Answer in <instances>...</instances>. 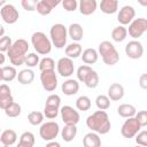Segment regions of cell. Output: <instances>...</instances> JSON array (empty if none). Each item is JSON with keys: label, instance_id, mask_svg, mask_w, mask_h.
I'll use <instances>...</instances> for the list:
<instances>
[{"label": "cell", "instance_id": "obj_44", "mask_svg": "<svg viewBox=\"0 0 147 147\" xmlns=\"http://www.w3.org/2000/svg\"><path fill=\"white\" fill-rule=\"evenodd\" d=\"M134 118L138 121V123L140 124L141 127H145L147 125V111L146 110H140V111L136 113Z\"/></svg>", "mask_w": 147, "mask_h": 147}, {"label": "cell", "instance_id": "obj_11", "mask_svg": "<svg viewBox=\"0 0 147 147\" xmlns=\"http://www.w3.org/2000/svg\"><path fill=\"white\" fill-rule=\"evenodd\" d=\"M40 82L45 91L53 92L57 87V77L55 74V70H48V71H41L40 74Z\"/></svg>", "mask_w": 147, "mask_h": 147}, {"label": "cell", "instance_id": "obj_43", "mask_svg": "<svg viewBox=\"0 0 147 147\" xmlns=\"http://www.w3.org/2000/svg\"><path fill=\"white\" fill-rule=\"evenodd\" d=\"M61 3L63 9L67 11H75L78 7V2L76 0H63Z\"/></svg>", "mask_w": 147, "mask_h": 147}, {"label": "cell", "instance_id": "obj_29", "mask_svg": "<svg viewBox=\"0 0 147 147\" xmlns=\"http://www.w3.org/2000/svg\"><path fill=\"white\" fill-rule=\"evenodd\" d=\"M127 37V31L126 28H124L123 25H118L116 28L113 29L111 31V39L116 42H122L126 39Z\"/></svg>", "mask_w": 147, "mask_h": 147}, {"label": "cell", "instance_id": "obj_37", "mask_svg": "<svg viewBox=\"0 0 147 147\" xmlns=\"http://www.w3.org/2000/svg\"><path fill=\"white\" fill-rule=\"evenodd\" d=\"M95 105L99 108V110H106V109H108L110 107V100H109V98L107 95L100 94L95 99Z\"/></svg>", "mask_w": 147, "mask_h": 147}, {"label": "cell", "instance_id": "obj_19", "mask_svg": "<svg viewBox=\"0 0 147 147\" xmlns=\"http://www.w3.org/2000/svg\"><path fill=\"white\" fill-rule=\"evenodd\" d=\"M61 90H62V92H63L65 95H68V96L75 95V94H77L78 91H79V83H78V80H76V79L69 78V79H67L64 83H62Z\"/></svg>", "mask_w": 147, "mask_h": 147}, {"label": "cell", "instance_id": "obj_55", "mask_svg": "<svg viewBox=\"0 0 147 147\" xmlns=\"http://www.w3.org/2000/svg\"><path fill=\"white\" fill-rule=\"evenodd\" d=\"M0 134H1V127H0Z\"/></svg>", "mask_w": 147, "mask_h": 147}, {"label": "cell", "instance_id": "obj_33", "mask_svg": "<svg viewBox=\"0 0 147 147\" xmlns=\"http://www.w3.org/2000/svg\"><path fill=\"white\" fill-rule=\"evenodd\" d=\"M44 118H45L44 114H42L41 111H38V110H33V111L29 113V115H28V121H29V123H30L31 125H34V126L41 125V124L44 123Z\"/></svg>", "mask_w": 147, "mask_h": 147}, {"label": "cell", "instance_id": "obj_28", "mask_svg": "<svg viewBox=\"0 0 147 147\" xmlns=\"http://www.w3.org/2000/svg\"><path fill=\"white\" fill-rule=\"evenodd\" d=\"M76 136H77V127H76V125H64V127L61 131V137L67 142L72 141Z\"/></svg>", "mask_w": 147, "mask_h": 147}, {"label": "cell", "instance_id": "obj_39", "mask_svg": "<svg viewBox=\"0 0 147 147\" xmlns=\"http://www.w3.org/2000/svg\"><path fill=\"white\" fill-rule=\"evenodd\" d=\"M91 70H92V68H91L90 65H86V64H83V65L78 67L77 72H76V75H77V79H78L79 82H82V83H83V80H84L85 76H86Z\"/></svg>", "mask_w": 147, "mask_h": 147}, {"label": "cell", "instance_id": "obj_49", "mask_svg": "<svg viewBox=\"0 0 147 147\" xmlns=\"http://www.w3.org/2000/svg\"><path fill=\"white\" fill-rule=\"evenodd\" d=\"M5 61H6V56H5V54H3V53H1V52H0V65H1V64H3V63H5Z\"/></svg>", "mask_w": 147, "mask_h": 147}, {"label": "cell", "instance_id": "obj_38", "mask_svg": "<svg viewBox=\"0 0 147 147\" xmlns=\"http://www.w3.org/2000/svg\"><path fill=\"white\" fill-rule=\"evenodd\" d=\"M39 55L37 53H29L26 54L25 56V61H24V64L30 69V68H33V67H37V64H39Z\"/></svg>", "mask_w": 147, "mask_h": 147}, {"label": "cell", "instance_id": "obj_25", "mask_svg": "<svg viewBox=\"0 0 147 147\" xmlns=\"http://www.w3.org/2000/svg\"><path fill=\"white\" fill-rule=\"evenodd\" d=\"M100 9L103 14H107V15L115 14L118 9V1L117 0H102L100 2Z\"/></svg>", "mask_w": 147, "mask_h": 147}, {"label": "cell", "instance_id": "obj_26", "mask_svg": "<svg viewBox=\"0 0 147 147\" xmlns=\"http://www.w3.org/2000/svg\"><path fill=\"white\" fill-rule=\"evenodd\" d=\"M137 113V109L131 103H122L118 106L117 108V114L123 117V118H130V117H134Z\"/></svg>", "mask_w": 147, "mask_h": 147}, {"label": "cell", "instance_id": "obj_36", "mask_svg": "<svg viewBox=\"0 0 147 147\" xmlns=\"http://www.w3.org/2000/svg\"><path fill=\"white\" fill-rule=\"evenodd\" d=\"M21 111H22V108L18 103L16 102H13L10 106H8L6 109H5V114L8 116V117H18L21 115Z\"/></svg>", "mask_w": 147, "mask_h": 147}, {"label": "cell", "instance_id": "obj_54", "mask_svg": "<svg viewBox=\"0 0 147 147\" xmlns=\"http://www.w3.org/2000/svg\"><path fill=\"white\" fill-rule=\"evenodd\" d=\"M134 147H142V146H139V145H137V146H134Z\"/></svg>", "mask_w": 147, "mask_h": 147}, {"label": "cell", "instance_id": "obj_45", "mask_svg": "<svg viewBox=\"0 0 147 147\" xmlns=\"http://www.w3.org/2000/svg\"><path fill=\"white\" fill-rule=\"evenodd\" d=\"M37 3H38L37 0H22L21 1L22 7L26 11H34L36 8H37Z\"/></svg>", "mask_w": 147, "mask_h": 147}, {"label": "cell", "instance_id": "obj_32", "mask_svg": "<svg viewBox=\"0 0 147 147\" xmlns=\"http://www.w3.org/2000/svg\"><path fill=\"white\" fill-rule=\"evenodd\" d=\"M17 77V71L13 65H5L2 67V80L5 82H13Z\"/></svg>", "mask_w": 147, "mask_h": 147}, {"label": "cell", "instance_id": "obj_6", "mask_svg": "<svg viewBox=\"0 0 147 147\" xmlns=\"http://www.w3.org/2000/svg\"><path fill=\"white\" fill-rule=\"evenodd\" d=\"M60 106H61V98L57 94H51L47 96L45 107H44V116L46 118L53 119L55 118L60 113Z\"/></svg>", "mask_w": 147, "mask_h": 147}, {"label": "cell", "instance_id": "obj_51", "mask_svg": "<svg viewBox=\"0 0 147 147\" xmlns=\"http://www.w3.org/2000/svg\"><path fill=\"white\" fill-rule=\"evenodd\" d=\"M6 3H7V2H6L5 0H0V9H1V8H2V7L6 5Z\"/></svg>", "mask_w": 147, "mask_h": 147}, {"label": "cell", "instance_id": "obj_41", "mask_svg": "<svg viewBox=\"0 0 147 147\" xmlns=\"http://www.w3.org/2000/svg\"><path fill=\"white\" fill-rule=\"evenodd\" d=\"M136 142H137V145L142 146V147L147 146V131L146 130L139 131L136 134Z\"/></svg>", "mask_w": 147, "mask_h": 147}, {"label": "cell", "instance_id": "obj_10", "mask_svg": "<svg viewBox=\"0 0 147 147\" xmlns=\"http://www.w3.org/2000/svg\"><path fill=\"white\" fill-rule=\"evenodd\" d=\"M141 126L138 123V121L134 117H130L127 119H125V122L123 123L122 127H121V133L124 138L131 139L133 137H136V134L140 131Z\"/></svg>", "mask_w": 147, "mask_h": 147}, {"label": "cell", "instance_id": "obj_9", "mask_svg": "<svg viewBox=\"0 0 147 147\" xmlns=\"http://www.w3.org/2000/svg\"><path fill=\"white\" fill-rule=\"evenodd\" d=\"M60 114H61V119L63 121V123L65 125H76L79 119V113L74 109V107L71 106H63L60 108Z\"/></svg>", "mask_w": 147, "mask_h": 147}, {"label": "cell", "instance_id": "obj_23", "mask_svg": "<svg viewBox=\"0 0 147 147\" xmlns=\"http://www.w3.org/2000/svg\"><path fill=\"white\" fill-rule=\"evenodd\" d=\"M82 60L83 62L86 64V65H90V64H94L98 59H99V54H98V51L94 49V48H86L82 52Z\"/></svg>", "mask_w": 147, "mask_h": 147}, {"label": "cell", "instance_id": "obj_31", "mask_svg": "<svg viewBox=\"0 0 147 147\" xmlns=\"http://www.w3.org/2000/svg\"><path fill=\"white\" fill-rule=\"evenodd\" d=\"M0 139L9 147V146H11V145H14V144L16 142V140H17V134H16V132H15L14 130L8 129V130H5V131L1 132Z\"/></svg>", "mask_w": 147, "mask_h": 147}, {"label": "cell", "instance_id": "obj_24", "mask_svg": "<svg viewBox=\"0 0 147 147\" xmlns=\"http://www.w3.org/2000/svg\"><path fill=\"white\" fill-rule=\"evenodd\" d=\"M65 55L67 57L74 60V59H77L82 55V52H83V48H82V45L79 42H71L69 45L65 46Z\"/></svg>", "mask_w": 147, "mask_h": 147}, {"label": "cell", "instance_id": "obj_47", "mask_svg": "<svg viewBox=\"0 0 147 147\" xmlns=\"http://www.w3.org/2000/svg\"><path fill=\"white\" fill-rule=\"evenodd\" d=\"M45 147H61V145H60V142L52 140V141H48V142L46 144V146H45Z\"/></svg>", "mask_w": 147, "mask_h": 147}, {"label": "cell", "instance_id": "obj_42", "mask_svg": "<svg viewBox=\"0 0 147 147\" xmlns=\"http://www.w3.org/2000/svg\"><path fill=\"white\" fill-rule=\"evenodd\" d=\"M20 141L25 142V144H30V145L33 146V145H34V141H36L34 134H33L32 132H29V131L23 132V133L20 136Z\"/></svg>", "mask_w": 147, "mask_h": 147}, {"label": "cell", "instance_id": "obj_2", "mask_svg": "<svg viewBox=\"0 0 147 147\" xmlns=\"http://www.w3.org/2000/svg\"><path fill=\"white\" fill-rule=\"evenodd\" d=\"M28 51H29V44L25 39H17L11 44L10 48L7 52V55L13 67H18L24 64Z\"/></svg>", "mask_w": 147, "mask_h": 147}, {"label": "cell", "instance_id": "obj_48", "mask_svg": "<svg viewBox=\"0 0 147 147\" xmlns=\"http://www.w3.org/2000/svg\"><path fill=\"white\" fill-rule=\"evenodd\" d=\"M16 147H33L32 145H30V144H25V142H22V141H18V144H17V146Z\"/></svg>", "mask_w": 147, "mask_h": 147}, {"label": "cell", "instance_id": "obj_7", "mask_svg": "<svg viewBox=\"0 0 147 147\" xmlns=\"http://www.w3.org/2000/svg\"><path fill=\"white\" fill-rule=\"evenodd\" d=\"M60 132V126L56 122L49 121L46 123H42L39 129V134L42 140L45 141H52L54 140Z\"/></svg>", "mask_w": 147, "mask_h": 147}, {"label": "cell", "instance_id": "obj_3", "mask_svg": "<svg viewBox=\"0 0 147 147\" xmlns=\"http://www.w3.org/2000/svg\"><path fill=\"white\" fill-rule=\"evenodd\" d=\"M98 54L101 55L103 63L107 65H115L119 61V54L117 49L115 48L114 44L108 40H103L99 44Z\"/></svg>", "mask_w": 147, "mask_h": 147}, {"label": "cell", "instance_id": "obj_35", "mask_svg": "<svg viewBox=\"0 0 147 147\" xmlns=\"http://www.w3.org/2000/svg\"><path fill=\"white\" fill-rule=\"evenodd\" d=\"M39 69L40 71H48V70H55V61L52 57H44L39 61Z\"/></svg>", "mask_w": 147, "mask_h": 147}, {"label": "cell", "instance_id": "obj_52", "mask_svg": "<svg viewBox=\"0 0 147 147\" xmlns=\"http://www.w3.org/2000/svg\"><path fill=\"white\" fill-rule=\"evenodd\" d=\"M0 147H8V146H7V145H6V144L0 139Z\"/></svg>", "mask_w": 147, "mask_h": 147}, {"label": "cell", "instance_id": "obj_5", "mask_svg": "<svg viewBox=\"0 0 147 147\" xmlns=\"http://www.w3.org/2000/svg\"><path fill=\"white\" fill-rule=\"evenodd\" d=\"M31 44L37 54L47 55L52 51V42L49 38L41 31H37L31 36Z\"/></svg>", "mask_w": 147, "mask_h": 147}, {"label": "cell", "instance_id": "obj_50", "mask_svg": "<svg viewBox=\"0 0 147 147\" xmlns=\"http://www.w3.org/2000/svg\"><path fill=\"white\" fill-rule=\"evenodd\" d=\"M3 36H5V28L0 24V38H1V37H3Z\"/></svg>", "mask_w": 147, "mask_h": 147}, {"label": "cell", "instance_id": "obj_21", "mask_svg": "<svg viewBox=\"0 0 147 147\" xmlns=\"http://www.w3.org/2000/svg\"><path fill=\"white\" fill-rule=\"evenodd\" d=\"M78 7H79V11L82 15L88 16L96 10L98 3L95 0H80L78 3Z\"/></svg>", "mask_w": 147, "mask_h": 147}, {"label": "cell", "instance_id": "obj_46", "mask_svg": "<svg viewBox=\"0 0 147 147\" xmlns=\"http://www.w3.org/2000/svg\"><path fill=\"white\" fill-rule=\"evenodd\" d=\"M139 85L142 90H146L147 88V75L146 74H142L139 78Z\"/></svg>", "mask_w": 147, "mask_h": 147}, {"label": "cell", "instance_id": "obj_30", "mask_svg": "<svg viewBox=\"0 0 147 147\" xmlns=\"http://www.w3.org/2000/svg\"><path fill=\"white\" fill-rule=\"evenodd\" d=\"M83 83L86 85V87L88 88H95L99 85V75L95 70H91L84 78Z\"/></svg>", "mask_w": 147, "mask_h": 147}, {"label": "cell", "instance_id": "obj_15", "mask_svg": "<svg viewBox=\"0 0 147 147\" xmlns=\"http://www.w3.org/2000/svg\"><path fill=\"white\" fill-rule=\"evenodd\" d=\"M134 16H136V10L132 6H123L118 14H117V21L121 23V25H126V24H130L133 20H134Z\"/></svg>", "mask_w": 147, "mask_h": 147}, {"label": "cell", "instance_id": "obj_53", "mask_svg": "<svg viewBox=\"0 0 147 147\" xmlns=\"http://www.w3.org/2000/svg\"><path fill=\"white\" fill-rule=\"evenodd\" d=\"M2 80V68L0 67V82Z\"/></svg>", "mask_w": 147, "mask_h": 147}, {"label": "cell", "instance_id": "obj_14", "mask_svg": "<svg viewBox=\"0 0 147 147\" xmlns=\"http://www.w3.org/2000/svg\"><path fill=\"white\" fill-rule=\"evenodd\" d=\"M125 54L132 60H138L144 55V46L139 40H131L125 45Z\"/></svg>", "mask_w": 147, "mask_h": 147}, {"label": "cell", "instance_id": "obj_22", "mask_svg": "<svg viewBox=\"0 0 147 147\" xmlns=\"http://www.w3.org/2000/svg\"><path fill=\"white\" fill-rule=\"evenodd\" d=\"M84 147H101V138L95 132H88L83 138Z\"/></svg>", "mask_w": 147, "mask_h": 147}, {"label": "cell", "instance_id": "obj_27", "mask_svg": "<svg viewBox=\"0 0 147 147\" xmlns=\"http://www.w3.org/2000/svg\"><path fill=\"white\" fill-rule=\"evenodd\" d=\"M16 78H17V80H18L20 84H22V85H29L34 79V72L31 69L26 68V69L21 70L17 74V77Z\"/></svg>", "mask_w": 147, "mask_h": 147}, {"label": "cell", "instance_id": "obj_13", "mask_svg": "<svg viewBox=\"0 0 147 147\" xmlns=\"http://www.w3.org/2000/svg\"><path fill=\"white\" fill-rule=\"evenodd\" d=\"M56 70H57V74L62 77H70L74 71H75V65H74V60L67 57V56H63L61 57L57 63H56Z\"/></svg>", "mask_w": 147, "mask_h": 147}, {"label": "cell", "instance_id": "obj_20", "mask_svg": "<svg viewBox=\"0 0 147 147\" xmlns=\"http://www.w3.org/2000/svg\"><path fill=\"white\" fill-rule=\"evenodd\" d=\"M67 30L68 36L74 40V42H79L84 37V30L79 23H71Z\"/></svg>", "mask_w": 147, "mask_h": 147}, {"label": "cell", "instance_id": "obj_16", "mask_svg": "<svg viewBox=\"0 0 147 147\" xmlns=\"http://www.w3.org/2000/svg\"><path fill=\"white\" fill-rule=\"evenodd\" d=\"M61 1L60 0H40L37 3V8L36 10L38 11V14L42 15V16H47L52 13V10L60 5Z\"/></svg>", "mask_w": 147, "mask_h": 147}, {"label": "cell", "instance_id": "obj_1", "mask_svg": "<svg viewBox=\"0 0 147 147\" xmlns=\"http://www.w3.org/2000/svg\"><path fill=\"white\" fill-rule=\"evenodd\" d=\"M86 126L98 134H107L110 131L111 124L108 114L105 110H96L86 118Z\"/></svg>", "mask_w": 147, "mask_h": 147}, {"label": "cell", "instance_id": "obj_34", "mask_svg": "<svg viewBox=\"0 0 147 147\" xmlns=\"http://www.w3.org/2000/svg\"><path fill=\"white\" fill-rule=\"evenodd\" d=\"M91 99L86 95H80L77 100H76V108L78 110H82V111H87L90 110L91 108Z\"/></svg>", "mask_w": 147, "mask_h": 147}, {"label": "cell", "instance_id": "obj_12", "mask_svg": "<svg viewBox=\"0 0 147 147\" xmlns=\"http://www.w3.org/2000/svg\"><path fill=\"white\" fill-rule=\"evenodd\" d=\"M0 15H1V18L3 20V22H6L7 24L16 23L18 21V17H20L18 10L11 3H6L0 9Z\"/></svg>", "mask_w": 147, "mask_h": 147}, {"label": "cell", "instance_id": "obj_17", "mask_svg": "<svg viewBox=\"0 0 147 147\" xmlns=\"http://www.w3.org/2000/svg\"><path fill=\"white\" fill-rule=\"evenodd\" d=\"M14 102V98L11 95V90L7 84L0 85V108L6 109Z\"/></svg>", "mask_w": 147, "mask_h": 147}, {"label": "cell", "instance_id": "obj_40", "mask_svg": "<svg viewBox=\"0 0 147 147\" xmlns=\"http://www.w3.org/2000/svg\"><path fill=\"white\" fill-rule=\"evenodd\" d=\"M13 44V40L10 37L8 36H3L0 38V52L3 53V52H8V49L10 48Z\"/></svg>", "mask_w": 147, "mask_h": 147}, {"label": "cell", "instance_id": "obj_18", "mask_svg": "<svg viewBox=\"0 0 147 147\" xmlns=\"http://www.w3.org/2000/svg\"><path fill=\"white\" fill-rule=\"evenodd\" d=\"M124 93H125V91H124V87H123L122 84H119V83H113L108 87V94H107V96L111 101H119V100L123 99Z\"/></svg>", "mask_w": 147, "mask_h": 147}, {"label": "cell", "instance_id": "obj_4", "mask_svg": "<svg viewBox=\"0 0 147 147\" xmlns=\"http://www.w3.org/2000/svg\"><path fill=\"white\" fill-rule=\"evenodd\" d=\"M49 37H51L49 40H51L52 45L55 46L56 48L61 49L67 45L68 30L63 24L56 23V24L52 25V28L49 30Z\"/></svg>", "mask_w": 147, "mask_h": 147}, {"label": "cell", "instance_id": "obj_8", "mask_svg": "<svg viewBox=\"0 0 147 147\" xmlns=\"http://www.w3.org/2000/svg\"><path fill=\"white\" fill-rule=\"evenodd\" d=\"M126 31L130 34V37L133 38V40L139 39L147 31V20L144 17L134 18L129 24V29H126Z\"/></svg>", "mask_w": 147, "mask_h": 147}]
</instances>
